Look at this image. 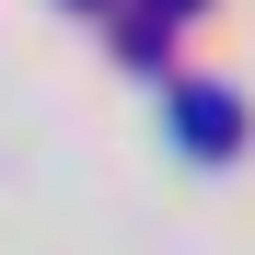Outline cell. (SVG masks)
I'll use <instances>...</instances> for the list:
<instances>
[{"instance_id": "6da1fadb", "label": "cell", "mask_w": 255, "mask_h": 255, "mask_svg": "<svg viewBox=\"0 0 255 255\" xmlns=\"http://www.w3.org/2000/svg\"><path fill=\"white\" fill-rule=\"evenodd\" d=\"M174 128L197 139V162H221V151L244 139V105H232V93H174Z\"/></svg>"}]
</instances>
